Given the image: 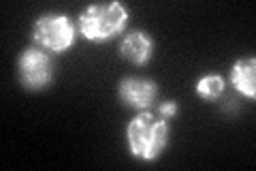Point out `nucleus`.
<instances>
[{"label": "nucleus", "instance_id": "nucleus-6", "mask_svg": "<svg viewBox=\"0 0 256 171\" xmlns=\"http://www.w3.org/2000/svg\"><path fill=\"white\" fill-rule=\"evenodd\" d=\"M152 54H154V39L143 30H130L120 41V56L130 64L141 67V64L150 62Z\"/></svg>", "mask_w": 256, "mask_h": 171}, {"label": "nucleus", "instance_id": "nucleus-1", "mask_svg": "<svg viewBox=\"0 0 256 171\" xmlns=\"http://www.w3.org/2000/svg\"><path fill=\"white\" fill-rule=\"evenodd\" d=\"M169 120L158 118L150 111H139L126 126L128 150L134 158L152 162L164 152L169 143Z\"/></svg>", "mask_w": 256, "mask_h": 171}, {"label": "nucleus", "instance_id": "nucleus-4", "mask_svg": "<svg viewBox=\"0 0 256 171\" xmlns=\"http://www.w3.org/2000/svg\"><path fill=\"white\" fill-rule=\"evenodd\" d=\"M54 60L50 52L43 47H26L18 58V75L24 88L28 90H43L54 81Z\"/></svg>", "mask_w": 256, "mask_h": 171}, {"label": "nucleus", "instance_id": "nucleus-2", "mask_svg": "<svg viewBox=\"0 0 256 171\" xmlns=\"http://www.w3.org/2000/svg\"><path fill=\"white\" fill-rule=\"evenodd\" d=\"M130 13L122 3L92 5L77 18V30L92 43H105L126 28Z\"/></svg>", "mask_w": 256, "mask_h": 171}, {"label": "nucleus", "instance_id": "nucleus-3", "mask_svg": "<svg viewBox=\"0 0 256 171\" xmlns=\"http://www.w3.org/2000/svg\"><path fill=\"white\" fill-rule=\"evenodd\" d=\"M77 24L64 13H43L32 24V41L45 52L62 54L73 47L77 39Z\"/></svg>", "mask_w": 256, "mask_h": 171}, {"label": "nucleus", "instance_id": "nucleus-5", "mask_svg": "<svg viewBox=\"0 0 256 171\" xmlns=\"http://www.w3.org/2000/svg\"><path fill=\"white\" fill-rule=\"evenodd\" d=\"M118 99L130 109L148 111L158 99V86L152 79L124 77L118 86Z\"/></svg>", "mask_w": 256, "mask_h": 171}, {"label": "nucleus", "instance_id": "nucleus-9", "mask_svg": "<svg viewBox=\"0 0 256 171\" xmlns=\"http://www.w3.org/2000/svg\"><path fill=\"white\" fill-rule=\"evenodd\" d=\"M178 111H180V105L175 101H162V103H160V107H158L160 118H164V120L175 118V116H178Z\"/></svg>", "mask_w": 256, "mask_h": 171}, {"label": "nucleus", "instance_id": "nucleus-7", "mask_svg": "<svg viewBox=\"0 0 256 171\" xmlns=\"http://www.w3.org/2000/svg\"><path fill=\"white\" fill-rule=\"evenodd\" d=\"M230 86L239 94H244L246 99H254L256 96V58L254 56L239 58L230 67Z\"/></svg>", "mask_w": 256, "mask_h": 171}, {"label": "nucleus", "instance_id": "nucleus-8", "mask_svg": "<svg viewBox=\"0 0 256 171\" xmlns=\"http://www.w3.org/2000/svg\"><path fill=\"white\" fill-rule=\"evenodd\" d=\"M194 88H196V94L201 96V99L216 101L224 92V79L220 75H214V73H210V75H203L201 79H198Z\"/></svg>", "mask_w": 256, "mask_h": 171}]
</instances>
